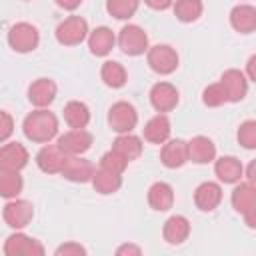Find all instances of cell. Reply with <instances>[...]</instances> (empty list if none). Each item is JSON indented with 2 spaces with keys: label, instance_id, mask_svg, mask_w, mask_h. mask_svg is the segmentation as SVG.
<instances>
[{
  "label": "cell",
  "instance_id": "1",
  "mask_svg": "<svg viewBox=\"0 0 256 256\" xmlns=\"http://www.w3.org/2000/svg\"><path fill=\"white\" fill-rule=\"evenodd\" d=\"M22 132L30 142L48 144L58 134V118L46 108H36L22 122Z\"/></svg>",
  "mask_w": 256,
  "mask_h": 256
},
{
  "label": "cell",
  "instance_id": "2",
  "mask_svg": "<svg viewBox=\"0 0 256 256\" xmlns=\"http://www.w3.org/2000/svg\"><path fill=\"white\" fill-rule=\"evenodd\" d=\"M8 44H10L12 50H16L20 54L32 52L40 44V32L30 22H16L8 30Z\"/></svg>",
  "mask_w": 256,
  "mask_h": 256
},
{
  "label": "cell",
  "instance_id": "3",
  "mask_svg": "<svg viewBox=\"0 0 256 256\" xmlns=\"http://www.w3.org/2000/svg\"><path fill=\"white\" fill-rule=\"evenodd\" d=\"M146 60H148V66H150L156 74H160V76L172 74V72L178 68V52H176L170 44L148 46V50H146Z\"/></svg>",
  "mask_w": 256,
  "mask_h": 256
},
{
  "label": "cell",
  "instance_id": "4",
  "mask_svg": "<svg viewBox=\"0 0 256 256\" xmlns=\"http://www.w3.org/2000/svg\"><path fill=\"white\" fill-rule=\"evenodd\" d=\"M136 124H138V112L130 102L120 100V102L110 106V110H108V126L116 134H128V132H132L136 128Z\"/></svg>",
  "mask_w": 256,
  "mask_h": 256
},
{
  "label": "cell",
  "instance_id": "5",
  "mask_svg": "<svg viewBox=\"0 0 256 256\" xmlns=\"http://www.w3.org/2000/svg\"><path fill=\"white\" fill-rule=\"evenodd\" d=\"M88 22L82 16H68L56 26V40L64 46H78L88 38Z\"/></svg>",
  "mask_w": 256,
  "mask_h": 256
},
{
  "label": "cell",
  "instance_id": "6",
  "mask_svg": "<svg viewBox=\"0 0 256 256\" xmlns=\"http://www.w3.org/2000/svg\"><path fill=\"white\" fill-rule=\"evenodd\" d=\"M116 42H118L120 50L128 56H142L148 50V34L136 24L122 26Z\"/></svg>",
  "mask_w": 256,
  "mask_h": 256
},
{
  "label": "cell",
  "instance_id": "7",
  "mask_svg": "<svg viewBox=\"0 0 256 256\" xmlns=\"http://www.w3.org/2000/svg\"><path fill=\"white\" fill-rule=\"evenodd\" d=\"M232 206L238 214H242L250 228H254V212H256V188L252 182H236L232 190Z\"/></svg>",
  "mask_w": 256,
  "mask_h": 256
},
{
  "label": "cell",
  "instance_id": "8",
  "mask_svg": "<svg viewBox=\"0 0 256 256\" xmlns=\"http://www.w3.org/2000/svg\"><path fill=\"white\" fill-rule=\"evenodd\" d=\"M4 222L14 228V230H22L26 228L30 222H32V216H34V206L32 202L28 200H22V198H12L6 206H4Z\"/></svg>",
  "mask_w": 256,
  "mask_h": 256
},
{
  "label": "cell",
  "instance_id": "9",
  "mask_svg": "<svg viewBox=\"0 0 256 256\" xmlns=\"http://www.w3.org/2000/svg\"><path fill=\"white\" fill-rule=\"evenodd\" d=\"M178 100H180L178 88L170 82H156L150 88V104L160 114H166V112L174 110L178 106Z\"/></svg>",
  "mask_w": 256,
  "mask_h": 256
},
{
  "label": "cell",
  "instance_id": "10",
  "mask_svg": "<svg viewBox=\"0 0 256 256\" xmlns=\"http://www.w3.org/2000/svg\"><path fill=\"white\" fill-rule=\"evenodd\" d=\"M4 254H8V256H42L44 246L36 238H30V236L16 230L14 234H10L6 238Z\"/></svg>",
  "mask_w": 256,
  "mask_h": 256
},
{
  "label": "cell",
  "instance_id": "11",
  "mask_svg": "<svg viewBox=\"0 0 256 256\" xmlns=\"http://www.w3.org/2000/svg\"><path fill=\"white\" fill-rule=\"evenodd\" d=\"M92 134L86 128H70L62 136H58V146L68 154V156H80L92 146Z\"/></svg>",
  "mask_w": 256,
  "mask_h": 256
},
{
  "label": "cell",
  "instance_id": "12",
  "mask_svg": "<svg viewBox=\"0 0 256 256\" xmlns=\"http://www.w3.org/2000/svg\"><path fill=\"white\" fill-rule=\"evenodd\" d=\"M68 154L58 144H44L36 154V164L46 174H60Z\"/></svg>",
  "mask_w": 256,
  "mask_h": 256
},
{
  "label": "cell",
  "instance_id": "13",
  "mask_svg": "<svg viewBox=\"0 0 256 256\" xmlns=\"http://www.w3.org/2000/svg\"><path fill=\"white\" fill-rule=\"evenodd\" d=\"M222 202V186L218 182H202L194 190V204L202 212H212Z\"/></svg>",
  "mask_w": 256,
  "mask_h": 256
},
{
  "label": "cell",
  "instance_id": "14",
  "mask_svg": "<svg viewBox=\"0 0 256 256\" xmlns=\"http://www.w3.org/2000/svg\"><path fill=\"white\" fill-rule=\"evenodd\" d=\"M28 164V150L20 142H6L0 146V170L20 172Z\"/></svg>",
  "mask_w": 256,
  "mask_h": 256
},
{
  "label": "cell",
  "instance_id": "15",
  "mask_svg": "<svg viewBox=\"0 0 256 256\" xmlns=\"http://www.w3.org/2000/svg\"><path fill=\"white\" fill-rule=\"evenodd\" d=\"M220 84H222L224 90H226L228 102H240V100H244V96L248 94V78H246L244 72H240V70H236V68L226 70V72L220 76Z\"/></svg>",
  "mask_w": 256,
  "mask_h": 256
},
{
  "label": "cell",
  "instance_id": "16",
  "mask_svg": "<svg viewBox=\"0 0 256 256\" xmlns=\"http://www.w3.org/2000/svg\"><path fill=\"white\" fill-rule=\"evenodd\" d=\"M56 84L50 78H36L30 86H28V100L30 104H34L36 108H46L54 102L56 98Z\"/></svg>",
  "mask_w": 256,
  "mask_h": 256
},
{
  "label": "cell",
  "instance_id": "17",
  "mask_svg": "<svg viewBox=\"0 0 256 256\" xmlns=\"http://www.w3.org/2000/svg\"><path fill=\"white\" fill-rule=\"evenodd\" d=\"M160 162L166 168H180L188 162V146L184 140H166L160 148Z\"/></svg>",
  "mask_w": 256,
  "mask_h": 256
},
{
  "label": "cell",
  "instance_id": "18",
  "mask_svg": "<svg viewBox=\"0 0 256 256\" xmlns=\"http://www.w3.org/2000/svg\"><path fill=\"white\" fill-rule=\"evenodd\" d=\"M186 146L188 160H192L194 164H208L216 160V144L208 136H194L190 142H186Z\"/></svg>",
  "mask_w": 256,
  "mask_h": 256
},
{
  "label": "cell",
  "instance_id": "19",
  "mask_svg": "<svg viewBox=\"0 0 256 256\" xmlns=\"http://www.w3.org/2000/svg\"><path fill=\"white\" fill-rule=\"evenodd\" d=\"M60 174L72 182H88L94 174V166L90 160H86L82 156H68Z\"/></svg>",
  "mask_w": 256,
  "mask_h": 256
},
{
  "label": "cell",
  "instance_id": "20",
  "mask_svg": "<svg viewBox=\"0 0 256 256\" xmlns=\"http://www.w3.org/2000/svg\"><path fill=\"white\" fill-rule=\"evenodd\" d=\"M214 172L220 182L224 184H236L244 176V166L236 156H222L214 162Z\"/></svg>",
  "mask_w": 256,
  "mask_h": 256
},
{
  "label": "cell",
  "instance_id": "21",
  "mask_svg": "<svg viewBox=\"0 0 256 256\" xmlns=\"http://www.w3.org/2000/svg\"><path fill=\"white\" fill-rule=\"evenodd\" d=\"M230 24L240 34H250L256 30V8L250 4H238L230 12Z\"/></svg>",
  "mask_w": 256,
  "mask_h": 256
},
{
  "label": "cell",
  "instance_id": "22",
  "mask_svg": "<svg viewBox=\"0 0 256 256\" xmlns=\"http://www.w3.org/2000/svg\"><path fill=\"white\" fill-rule=\"evenodd\" d=\"M116 44V36L108 26H98L88 32V48L94 56H106Z\"/></svg>",
  "mask_w": 256,
  "mask_h": 256
},
{
  "label": "cell",
  "instance_id": "23",
  "mask_svg": "<svg viewBox=\"0 0 256 256\" xmlns=\"http://www.w3.org/2000/svg\"><path fill=\"white\" fill-rule=\"evenodd\" d=\"M170 120L166 114H156L152 116L146 126H144V140L150 144H164L170 138Z\"/></svg>",
  "mask_w": 256,
  "mask_h": 256
},
{
  "label": "cell",
  "instance_id": "24",
  "mask_svg": "<svg viewBox=\"0 0 256 256\" xmlns=\"http://www.w3.org/2000/svg\"><path fill=\"white\" fill-rule=\"evenodd\" d=\"M162 236L168 244H182L188 236H190V222L186 216L174 214L164 222L162 228Z\"/></svg>",
  "mask_w": 256,
  "mask_h": 256
},
{
  "label": "cell",
  "instance_id": "25",
  "mask_svg": "<svg viewBox=\"0 0 256 256\" xmlns=\"http://www.w3.org/2000/svg\"><path fill=\"white\" fill-rule=\"evenodd\" d=\"M148 204L158 212L170 210L174 206V188L168 182H154L148 188Z\"/></svg>",
  "mask_w": 256,
  "mask_h": 256
},
{
  "label": "cell",
  "instance_id": "26",
  "mask_svg": "<svg viewBox=\"0 0 256 256\" xmlns=\"http://www.w3.org/2000/svg\"><path fill=\"white\" fill-rule=\"evenodd\" d=\"M90 182L98 194H114L122 186V174L106 170V168H98V170H94Z\"/></svg>",
  "mask_w": 256,
  "mask_h": 256
},
{
  "label": "cell",
  "instance_id": "27",
  "mask_svg": "<svg viewBox=\"0 0 256 256\" xmlns=\"http://www.w3.org/2000/svg\"><path fill=\"white\" fill-rule=\"evenodd\" d=\"M112 150L116 154H120L126 162L136 160L142 154V140L134 134H118V138L112 142Z\"/></svg>",
  "mask_w": 256,
  "mask_h": 256
},
{
  "label": "cell",
  "instance_id": "28",
  "mask_svg": "<svg viewBox=\"0 0 256 256\" xmlns=\"http://www.w3.org/2000/svg\"><path fill=\"white\" fill-rule=\"evenodd\" d=\"M64 122L70 128H86L90 122V108L80 100H70L64 106Z\"/></svg>",
  "mask_w": 256,
  "mask_h": 256
},
{
  "label": "cell",
  "instance_id": "29",
  "mask_svg": "<svg viewBox=\"0 0 256 256\" xmlns=\"http://www.w3.org/2000/svg\"><path fill=\"white\" fill-rule=\"evenodd\" d=\"M100 78L108 88H122L128 80L126 68L116 60H106L100 68Z\"/></svg>",
  "mask_w": 256,
  "mask_h": 256
},
{
  "label": "cell",
  "instance_id": "30",
  "mask_svg": "<svg viewBox=\"0 0 256 256\" xmlns=\"http://www.w3.org/2000/svg\"><path fill=\"white\" fill-rule=\"evenodd\" d=\"M172 8H174V16L180 22L188 24V22H196L202 16L204 4H202V0H176V2H172Z\"/></svg>",
  "mask_w": 256,
  "mask_h": 256
},
{
  "label": "cell",
  "instance_id": "31",
  "mask_svg": "<svg viewBox=\"0 0 256 256\" xmlns=\"http://www.w3.org/2000/svg\"><path fill=\"white\" fill-rule=\"evenodd\" d=\"M24 188V180L20 176V172L14 170H0V196L2 198H18V194Z\"/></svg>",
  "mask_w": 256,
  "mask_h": 256
},
{
  "label": "cell",
  "instance_id": "32",
  "mask_svg": "<svg viewBox=\"0 0 256 256\" xmlns=\"http://www.w3.org/2000/svg\"><path fill=\"white\" fill-rule=\"evenodd\" d=\"M140 0H106V12L116 20H128L136 14Z\"/></svg>",
  "mask_w": 256,
  "mask_h": 256
},
{
  "label": "cell",
  "instance_id": "33",
  "mask_svg": "<svg viewBox=\"0 0 256 256\" xmlns=\"http://www.w3.org/2000/svg\"><path fill=\"white\" fill-rule=\"evenodd\" d=\"M202 102H204L206 106H210V108H216V106L226 104V102H228V96H226L224 86H222L220 82L206 86L204 92H202Z\"/></svg>",
  "mask_w": 256,
  "mask_h": 256
},
{
  "label": "cell",
  "instance_id": "34",
  "mask_svg": "<svg viewBox=\"0 0 256 256\" xmlns=\"http://www.w3.org/2000/svg\"><path fill=\"white\" fill-rule=\"evenodd\" d=\"M236 138H238V142H240L244 148H248V150L256 148V122H254V120L242 122V124L238 126Z\"/></svg>",
  "mask_w": 256,
  "mask_h": 256
},
{
  "label": "cell",
  "instance_id": "35",
  "mask_svg": "<svg viewBox=\"0 0 256 256\" xmlns=\"http://www.w3.org/2000/svg\"><path fill=\"white\" fill-rule=\"evenodd\" d=\"M126 166H128V162L120 154H116L112 148L106 154H102V158H100V168H106V170H112L118 174H122L126 170Z\"/></svg>",
  "mask_w": 256,
  "mask_h": 256
},
{
  "label": "cell",
  "instance_id": "36",
  "mask_svg": "<svg viewBox=\"0 0 256 256\" xmlns=\"http://www.w3.org/2000/svg\"><path fill=\"white\" fill-rule=\"evenodd\" d=\"M12 134H14V118L6 110H0V144L8 142Z\"/></svg>",
  "mask_w": 256,
  "mask_h": 256
},
{
  "label": "cell",
  "instance_id": "37",
  "mask_svg": "<svg viewBox=\"0 0 256 256\" xmlns=\"http://www.w3.org/2000/svg\"><path fill=\"white\" fill-rule=\"evenodd\" d=\"M84 256L86 254V248H82L80 244H76V242H66V244H62V246H58L56 248V256Z\"/></svg>",
  "mask_w": 256,
  "mask_h": 256
},
{
  "label": "cell",
  "instance_id": "38",
  "mask_svg": "<svg viewBox=\"0 0 256 256\" xmlns=\"http://www.w3.org/2000/svg\"><path fill=\"white\" fill-rule=\"evenodd\" d=\"M174 0H144V4L152 10H168Z\"/></svg>",
  "mask_w": 256,
  "mask_h": 256
},
{
  "label": "cell",
  "instance_id": "39",
  "mask_svg": "<svg viewBox=\"0 0 256 256\" xmlns=\"http://www.w3.org/2000/svg\"><path fill=\"white\" fill-rule=\"evenodd\" d=\"M56 4L64 10H76L82 4V0H56Z\"/></svg>",
  "mask_w": 256,
  "mask_h": 256
},
{
  "label": "cell",
  "instance_id": "40",
  "mask_svg": "<svg viewBox=\"0 0 256 256\" xmlns=\"http://www.w3.org/2000/svg\"><path fill=\"white\" fill-rule=\"evenodd\" d=\"M142 250L138 248V246H132V244H124V246H120L118 250H116V254L118 256H122V254H140Z\"/></svg>",
  "mask_w": 256,
  "mask_h": 256
},
{
  "label": "cell",
  "instance_id": "41",
  "mask_svg": "<svg viewBox=\"0 0 256 256\" xmlns=\"http://www.w3.org/2000/svg\"><path fill=\"white\" fill-rule=\"evenodd\" d=\"M254 62H256V56H250L248 58V82H252V80H256V74H254Z\"/></svg>",
  "mask_w": 256,
  "mask_h": 256
}]
</instances>
